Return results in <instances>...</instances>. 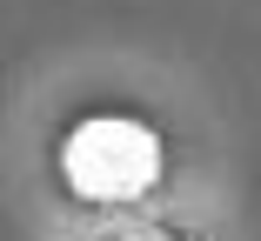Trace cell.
<instances>
[{"mask_svg":"<svg viewBox=\"0 0 261 241\" xmlns=\"http://www.w3.org/2000/svg\"><path fill=\"white\" fill-rule=\"evenodd\" d=\"M161 161H168L161 134L147 121H134V114H94L61 148V174L87 201H134V195H147L161 181Z\"/></svg>","mask_w":261,"mask_h":241,"instance_id":"cell-1","label":"cell"},{"mask_svg":"<svg viewBox=\"0 0 261 241\" xmlns=\"http://www.w3.org/2000/svg\"><path fill=\"white\" fill-rule=\"evenodd\" d=\"M127 241H168V234H127Z\"/></svg>","mask_w":261,"mask_h":241,"instance_id":"cell-2","label":"cell"}]
</instances>
